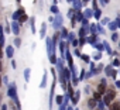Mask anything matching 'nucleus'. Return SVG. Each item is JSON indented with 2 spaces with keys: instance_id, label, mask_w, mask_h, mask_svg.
Segmentation results:
<instances>
[{
  "instance_id": "f257e3e1",
  "label": "nucleus",
  "mask_w": 120,
  "mask_h": 110,
  "mask_svg": "<svg viewBox=\"0 0 120 110\" xmlns=\"http://www.w3.org/2000/svg\"><path fill=\"white\" fill-rule=\"evenodd\" d=\"M114 95H116V93H114L113 90H109V92H107V95L105 96V104H110V103H112V100L114 99Z\"/></svg>"
},
{
  "instance_id": "f03ea898",
  "label": "nucleus",
  "mask_w": 120,
  "mask_h": 110,
  "mask_svg": "<svg viewBox=\"0 0 120 110\" xmlns=\"http://www.w3.org/2000/svg\"><path fill=\"white\" fill-rule=\"evenodd\" d=\"M105 90H106V81L103 79V81H100V83H99V88H98V93H105Z\"/></svg>"
},
{
  "instance_id": "7ed1b4c3",
  "label": "nucleus",
  "mask_w": 120,
  "mask_h": 110,
  "mask_svg": "<svg viewBox=\"0 0 120 110\" xmlns=\"http://www.w3.org/2000/svg\"><path fill=\"white\" fill-rule=\"evenodd\" d=\"M17 90H16V86L13 85V86H10V89H9V96L10 97H13V99H17Z\"/></svg>"
},
{
  "instance_id": "20e7f679",
  "label": "nucleus",
  "mask_w": 120,
  "mask_h": 110,
  "mask_svg": "<svg viewBox=\"0 0 120 110\" xmlns=\"http://www.w3.org/2000/svg\"><path fill=\"white\" fill-rule=\"evenodd\" d=\"M26 11H24V9H19L17 11H14L13 13V20H17V18H20V16L21 14H24Z\"/></svg>"
},
{
  "instance_id": "39448f33",
  "label": "nucleus",
  "mask_w": 120,
  "mask_h": 110,
  "mask_svg": "<svg viewBox=\"0 0 120 110\" xmlns=\"http://www.w3.org/2000/svg\"><path fill=\"white\" fill-rule=\"evenodd\" d=\"M62 26V18H61V16H59V13L56 14V17H55V27H61Z\"/></svg>"
},
{
  "instance_id": "423d86ee",
  "label": "nucleus",
  "mask_w": 120,
  "mask_h": 110,
  "mask_svg": "<svg viewBox=\"0 0 120 110\" xmlns=\"http://www.w3.org/2000/svg\"><path fill=\"white\" fill-rule=\"evenodd\" d=\"M13 54H14L13 47H7V57H9V58H13Z\"/></svg>"
},
{
  "instance_id": "0eeeda50",
  "label": "nucleus",
  "mask_w": 120,
  "mask_h": 110,
  "mask_svg": "<svg viewBox=\"0 0 120 110\" xmlns=\"http://www.w3.org/2000/svg\"><path fill=\"white\" fill-rule=\"evenodd\" d=\"M11 30H13V33L14 34H19V23H13V27H11Z\"/></svg>"
},
{
  "instance_id": "6e6552de",
  "label": "nucleus",
  "mask_w": 120,
  "mask_h": 110,
  "mask_svg": "<svg viewBox=\"0 0 120 110\" xmlns=\"http://www.w3.org/2000/svg\"><path fill=\"white\" fill-rule=\"evenodd\" d=\"M88 106H89L90 109H93V107L96 106V100H95V99H89V102H88Z\"/></svg>"
},
{
  "instance_id": "1a4fd4ad",
  "label": "nucleus",
  "mask_w": 120,
  "mask_h": 110,
  "mask_svg": "<svg viewBox=\"0 0 120 110\" xmlns=\"http://www.w3.org/2000/svg\"><path fill=\"white\" fill-rule=\"evenodd\" d=\"M67 61H68L69 66H72V55H71V52H67Z\"/></svg>"
},
{
  "instance_id": "9d476101",
  "label": "nucleus",
  "mask_w": 120,
  "mask_h": 110,
  "mask_svg": "<svg viewBox=\"0 0 120 110\" xmlns=\"http://www.w3.org/2000/svg\"><path fill=\"white\" fill-rule=\"evenodd\" d=\"M86 41H89L90 44H95V42H96V35H95V34H93V35H90V37H89Z\"/></svg>"
},
{
  "instance_id": "9b49d317",
  "label": "nucleus",
  "mask_w": 120,
  "mask_h": 110,
  "mask_svg": "<svg viewBox=\"0 0 120 110\" xmlns=\"http://www.w3.org/2000/svg\"><path fill=\"white\" fill-rule=\"evenodd\" d=\"M76 20H78V21H82V20H83V16H82L81 11H76Z\"/></svg>"
},
{
  "instance_id": "f8f14e48",
  "label": "nucleus",
  "mask_w": 120,
  "mask_h": 110,
  "mask_svg": "<svg viewBox=\"0 0 120 110\" xmlns=\"http://www.w3.org/2000/svg\"><path fill=\"white\" fill-rule=\"evenodd\" d=\"M62 72H64L65 78H67V79H69V76H71V72H69V69H62Z\"/></svg>"
},
{
  "instance_id": "ddd939ff",
  "label": "nucleus",
  "mask_w": 120,
  "mask_h": 110,
  "mask_svg": "<svg viewBox=\"0 0 120 110\" xmlns=\"http://www.w3.org/2000/svg\"><path fill=\"white\" fill-rule=\"evenodd\" d=\"M45 82H47V72L44 73V76H42V82H41V85H40V86H41V88H44V86H45Z\"/></svg>"
},
{
  "instance_id": "4468645a",
  "label": "nucleus",
  "mask_w": 120,
  "mask_h": 110,
  "mask_svg": "<svg viewBox=\"0 0 120 110\" xmlns=\"http://www.w3.org/2000/svg\"><path fill=\"white\" fill-rule=\"evenodd\" d=\"M110 110H120V104H119V103H113Z\"/></svg>"
},
{
  "instance_id": "2eb2a0df",
  "label": "nucleus",
  "mask_w": 120,
  "mask_h": 110,
  "mask_svg": "<svg viewBox=\"0 0 120 110\" xmlns=\"http://www.w3.org/2000/svg\"><path fill=\"white\" fill-rule=\"evenodd\" d=\"M74 3H75V9H79V7H82L81 0H74Z\"/></svg>"
},
{
  "instance_id": "dca6fc26",
  "label": "nucleus",
  "mask_w": 120,
  "mask_h": 110,
  "mask_svg": "<svg viewBox=\"0 0 120 110\" xmlns=\"http://www.w3.org/2000/svg\"><path fill=\"white\" fill-rule=\"evenodd\" d=\"M3 45H4V35L0 34V47H3Z\"/></svg>"
},
{
  "instance_id": "f3484780",
  "label": "nucleus",
  "mask_w": 120,
  "mask_h": 110,
  "mask_svg": "<svg viewBox=\"0 0 120 110\" xmlns=\"http://www.w3.org/2000/svg\"><path fill=\"white\" fill-rule=\"evenodd\" d=\"M51 11H52V13H55V14H58V13H59V10H58V7H56V6H52V7H51Z\"/></svg>"
},
{
  "instance_id": "a211bd4d",
  "label": "nucleus",
  "mask_w": 120,
  "mask_h": 110,
  "mask_svg": "<svg viewBox=\"0 0 120 110\" xmlns=\"http://www.w3.org/2000/svg\"><path fill=\"white\" fill-rule=\"evenodd\" d=\"M92 13H93V11H92L90 9H88V10L85 11V16H86V17H92Z\"/></svg>"
},
{
  "instance_id": "6ab92c4d",
  "label": "nucleus",
  "mask_w": 120,
  "mask_h": 110,
  "mask_svg": "<svg viewBox=\"0 0 120 110\" xmlns=\"http://www.w3.org/2000/svg\"><path fill=\"white\" fill-rule=\"evenodd\" d=\"M109 27H110V30H116V28H117L116 21H114V23H110V24H109Z\"/></svg>"
},
{
  "instance_id": "aec40b11",
  "label": "nucleus",
  "mask_w": 120,
  "mask_h": 110,
  "mask_svg": "<svg viewBox=\"0 0 120 110\" xmlns=\"http://www.w3.org/2000/svg\"><path fill=\"white\" fill-rule=\"evenodd\" d=\"M26 20H27V16H26V13H24V14L20 16V23H23V21H26Z\"/></svg>"
},
{
  "instance_id": "412c9836",
  "label": "nucleus",
  "mask_w": 120,
  "mask_h": 110,
  "mask_svg": "<svg viewBox=\"0 0 120 110\" xmlns=\"http://www.w3.org/2000/svg\"><path fill=\"white\" fill-rule=\"evenodd\" d=\"M24 75H26V81H28V79H30V69H26Z\"/></svg>"
},
{
  "instance_id": "4be33fe9",
  "label": "nucleus",
  "mask_w": 120,
  "mask_h": 110,
  "mask_svg": "<svg viewBox=\"0 0 120 110\" xmlns=\"http://www.w3.org/2000/svg\"><path fill=\"white\" fill-rule=\"evenodd\" d=\"M45 27H47V24H42V28H41V37H44V34H45Z\"/></svg>"
},
{
  "instance_id": "5701e85b",
  "label": "nucleus",
  "mask_w": 120,
  "mask_h": 110,
  "mask_svg": "<svg viewBox=\"0 0 120 110\" xmlns=\"http://www.w3.org/2000/svg\"><path fill=\"white\" fill-rule=\"evenodd\" d=\"M62 37H64V38H68V31H67L65 28H62Z\"/></svg>"
},
{
  "instance_id": "b1692460",
  "label": "nucleus",
  "mask_w": 120,
  "mask_h": 110,
  "mask_svg": "<svg viewBox=\"0 0 120 110\" xmlns=\"http://www.w3.org/2000/svg\"><path fill=\"white\" fill-rule=\"evenodd\" d=\"M112 40H113V41H117V40H119V35H117L116 33H113V34H112Z\"/></svg>"
},
{
  "instance_id": "393cba45",
  "label": "nucleus",
  "mask_w": 120,
  "mask_h": 110,
  "mask_svg": "<svg viewBox=\"0 0 120 110\" xmlns=\"http://www.w3.org/2000/svg\"><path fill=\"white\" fill-rule=\"evenodd\" d=\"M93 99H95V100H100V93H98V92H96V93L93 95Z\"/></svg>"
},
{
  "instance_id": "a878e982",
  "label": "nucleus",
  "mask_w": 120,
  "mask_h": 110,
  "mask_svg": "<svg viewBox=\"0 0 120 110\" xmlns=\"http://www.w3.org/2000/svg\"><path fill=\"white\" fill-rule=\"evenodd\" d=\"M95 17L96 18H100V10H95Z\"/></svg>"
},
{
  "instance_id": "bb28decb",
  "label": "nucleus",
  "mask_w": 120,
  "mask_h": 110,
  "mask_svg": "<svg viewBox=\"0 0 120 110\" xmlns=\"http://www.w3.org/2000/svg\"><path fill=\"white\" fill-rule=\"evenodd\" d=\"M106 73H107V75H112V73H113V72H112V66H107V68H106Z\"/></svg>"
},
{
  "instance_id": "cd10ccee",
  "label": "nucleus",
  "mask_w": 120,
  "mask_h": 110,
  "mask_svg": "<svg viewBox=\"0 0 120 110\" xmlns=\"http://www.w3.org/2000/svg\"><path fill=\"white\" fill-rule=\"evenodd\" d=\"M68 93H69V96H72V95H74V90H72V86H71V85L68 86Z\"/></svg>"
},
{
  "instance_id": "c85d7f7f",
  "label": "nucleus",
  "mask_w": 120,
  "mask_h": 110,
  "mask_svg": "<svg viewBox=\"0 0 120 110\" xmlns=\"http://www.w3.org/2000/svg\"><path fill=\"white\" fill-rule=\"evenodd\" d=\"M55 100H56V103H58V104H59V103H62V97H61V96H56V99H55Z\"/></svg>"
},
{
  "instance_id": "c756f323",
  "label": "nucleus",
  "mask_w": 120,
  "mask_h": 110,
  "mask_svg": "<svg viewBox=\"0 0 120 110\" xmlns=\"http://www.w3.org/2000/svg\"><path fill=\"white\" fill-rule=\"evenodd\" d=\"M85 42H86V40H85V38H83V37H82V38H81V40H79V42H78V44H81V45H83V44H85Z\"/></svg>"
},
{
  "instance_id": "7c9ffc66",
  "label": "nucleus",
  "mask_w": 120,
  "mask_h": 110,
  "mask_svg": "<svg viewBox=\"0 0 120 110\" xmlns=\"http://www.w3.org/2000/svg\"><path fill=\"white\" fill-rule=\"evenodd\" d=\"M61 52H62V54L65 52V44H64V42H61Z\"/></svg>"
},
{
  "instance_id": "2f4dec72",
  "label": "nucleus",
  "mask_w": 120,
  "mask_h": 110,
  "mask_svg": "<svg viewBox=\"0 0 120 110\" xmlns=\"http://www.w3.org/2000/svg\"><path fill=\"white\" fill-rule=\"evenodd\" d=\"M82 59H83L85 62H88V61H89V57H88V55H82Z\"/></svg>"
},
{
  "instance_id": "473e14b6",
  "label": "nucleus",
  "mask_w": 120,
  "mask_h": 110,
  "mask_svg": "<svg viewBox=\"0 0 120 110\" xmlns=\"http://www.w3.org/2000/svg\"><path fill=\"white\" fill-rule=\"evenodd\" d=\"M51 62H52V64H56V58L54 57V55H51Z\"/></svg>"
},
{
  "instance_id": "72a5a7b5",
  "label": "nucleus",
  "mask_w": 120,
  "mask_h": 110,
  "mask_svg": "<svg viewBox=\"0 0 120 110\" xmlns=\"http://www.w3.org/2000/svg\"><path fill=\"white\" fill-rule=\"evenodd\" d=\"M68 37H69V40H74V37H75V34H74V33H71V34H68Z\"/></svg>"
},
{
  "instance_id": "f704fd0d",
  "label": "nucleus",
  "mask_w": 120,
  "mask_h": 110,
  "mask_svg": "<svg viewBox=\"0 0 120 110\" xmlns=\"http://www.w3.org/2000/svg\"><path fill=\"white\" fill-rule=\"evenodd\" d=\"M113 65H114V66H119V65H120V61H117V59H116V61L113 62Z\"/></svg>"
},
{
  "instance_id": "c9c22d12",
  "label": "nucleus",
  "mask_w": 120,
  "mask_h": 110,
  "mask_svg": "<svg viewBox=\"0 0 120 110\" xmlns=\"http://www.w3.org/2000/svg\"><path fill=\"white\" fill-rule=\"evenodd\" d=\"M75 55H78V57H81V52H79V49H76V51H75Z\"/></svg>"
},
{
  "instance_id": "e433bc0d",
  "label": "nucleus",
  "mask_w": 120,
  "mask_h": 110,
  "mask_svg": "<svg viewBox=\"0 0 120 110\" xmlns=\"http://www.w3.org/2000/svg\"><path fill=\"white\" fill-rule=\"evenodd\" d=\"M96 47H98V49H99V51H102V49H103V45H96Z\"/></svg>"
},
{
  "instance_id": "4c0bfd02",
  "label": "nucleus",
  "mask_w": 120,
  "mask_h": 110,
  "mask_svg": "<svg viewBox=\"0 0 120 110\" xmlns=\"http://www.w3.org/2000/svg\"><path fill=\"white\" fill-rule=\"evenodd\" d=\"M99 107H100V109H103V107H105V104H103V102H100V103H99Z\"/></svg>"
},
{
  "instance_id": "58836bf2",
  "label": "nucleus",
  "mask_w": 120,
  "mask_h": 110,
  "mask_svg": "<svg viewBox=\"0 0 120 110\" xmlns=\"http://www.w3.org/2000/svg\"><path fill=\"white\" fill-rule=\"evenodd\" d=\"M116 24H117V26H119V27H120V16H119V20H117V21H116Z\"/></svg>"
},
{
  "instance_id": "ea45409f",
  "label": "nucleus",
  "mask_w": 120,
  "mask_h": 110,
  "mask_svg": "<svg viewBox=\"0 0 120 110\" xmlns=\"http://www.w3.org/2000/svg\"><path fill=\"white\" fill-rule=\"evenodd\" d=\"M2 58H3V51L0 49V59H2Z\"/></svg>"
},
{
  "instance_id": "a19ab883",
  "label": "nucleus",
  "mask_w": 120,
  "mask_h": 110,
  "mask_svg": "<svg viewBox=\"0 0 120 110\" xmlns=\"http://www.w3.org/2000/svg\"><path fill=\"white\" fill-rule=\"evenodd\" d=\"M116 86H117V88H120V81H117V82H116Z\"/></svg>"
},
{
  "instance_id": "79ce46f5",
  "label": "nucleus",
  "mask_w": 120,
  "mask_h": 110,
  "mask_svg": "<svg viewBox=\"0 0 120 110\" xmlns=\"http://www.w3.org/2000/svg\"><path fill=\"white\" fill-rule=\"evenodd\" d=\"M100 2H102V4H106V3H107V0H100Z\"/></svg>"
},
{
  "instance_id": "37998d69",
  "label": "nucleus",
  "mask_w": 120,
  "mask_h": 110,
  "mask_svg": "<svg viewBox=\"0 0 120 110\" xmlns=\"http://www.w3.org/2000/svg\"><path fill=\"white\" fill-rule=\"evenodd\" d=\"M0 86H2V78H0Z\"/></svg>"
},
{
  "instance_id": "c03bdc74",
  "label": "nucleus",
  "mask_w": 120,
  "mask_h": 110,
  "mask_svg": "<svg viewBox=\"0 0 120 110\" xmlns=\"http://www.w3.org/2000/svg\"><path fill=\"white\" fill-rule=\"evenodd\" d=\"M83 2H85V3H86V2H89V0H83Z\"/></svg>"
},
{
  "instance_id": "a18cd8bd",
  "label": "nucleus",
  "mask_w": 120,
  "mask_h": 110,
  "mask_svg": "<svg viewBox=\"0 0 120 110\" xmlns=\"http://www.w3.org/2000/svg\"><path fill=\"white\" fill-rule=\"evenodd\" d=\"M0 68H2V62H0Z\"/></svg>"
},
{
  "instance_id": "49530a36",
  "label": "nucleus",
  "mask_w": 120,
  "mask_h": 110,
  "mask_svg": "<svg viewBox=\"0 0 120 110\" xmlns=\"http://www.w3.org/2000/svg\"><path fill=\"white\" fill-rule=\"evenodd\" d=\"M68 2H74V0H68Z\"/></svg>"
},
{
  "instance_id": "de8ad7c7",
  "label": "nucleus",
  "mask_w": 120,
  "mask_h": 110,
  "mask_svg": "<svg viewBox=\"0 0 120 110\" xmlns=\"http://www.w3.org/2000/svg\"><path fill=\"white\" fill-rule=\"evenodd\" d=\"M17 2H19V3H20V0H17Z\"/></svg>"
},
{
  "instance_id": "09e8293b",
  "label": "nucleus",
  "mask_w": 120,
  "mask_h": 110,
  "mask_svg": "<svg viewBox=\"0 0 120 110\" xmlns=\"http://www.w3.org/2000/svg\"><path fill=\"white\" fill-rule=\"evenodd\" d=\"M68 110H72V109H68Z\"/></svg>"
},
{
  "instance_id": "8fccbe9b",
  "label": "nucleus",
  "mask_w": 120,
  "mask_h": 110,
  "mask_svg": "<svg viewBox=\"0 0 120 110\" xmlns=\"http://www.w3.org/2000/svg\"><path fill=\"white\" fill-rule=\"evenodd\" d=\"M0 49H2V47H0Z\"/></svg>"
}]
</instances>
